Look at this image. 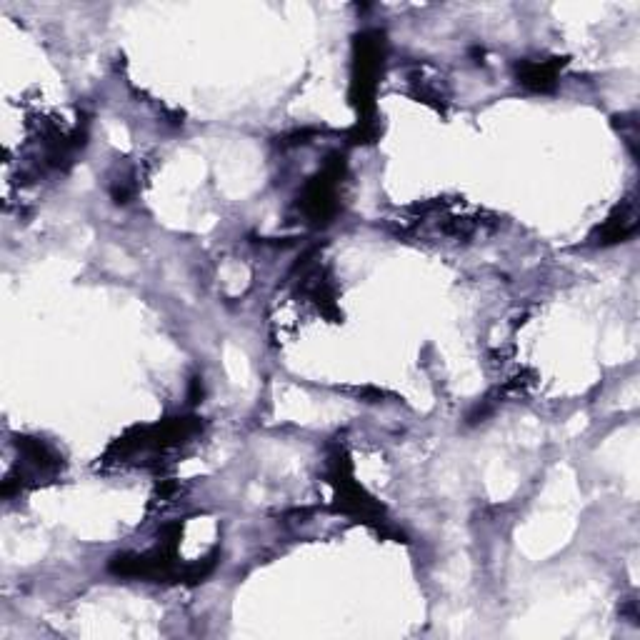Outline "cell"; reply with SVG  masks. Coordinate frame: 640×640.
Wrapping results in <instances>:
<instances>
[{
  "mask_svg": "<svg viewBox=\"0 0 640 640\" xmlns=\"http://www.w3.org/2000/svg\"><path fill=\"white\" fill-rule=\"evenodd\" d=\"M385 60V38L380 30H363L355 35L353 43V83H350V103L358 110L355 128L378 130L373 125L375 88Z\"/></svg>",
  "mask_w": 640,
  "mask_h": 640,
  "instance_id": "cell-1",
  "label": "cell"
},
{
  "mask_svg": "<svg viewBox=\"0 0 640 640\" xmlns=\"http://www.w3.org/2000/svg\"><path fill=\"white\" fill-rule=\"evenodd\" d=\"M345 163L340 155H333L323 165L318 175L305 183L303 195H300V208L313 223H328L338 210V185L343 180Z\"/></svg>",
  "mask_w": 640,
  "mask_h": 640,
  "instance_id": "cell-2",
  "label": "cell"
},
{
  "mask_svg": "<svg viewBox=\"0 0 640 640\" xmlns=\"http://www.w3.org/2000/svg\"><path fill=\"white\" fill-rule=\"evenodd\" d=\"M563 68V60H523L515 65L518 83L525 85L533 93H550L558 85V73Z\"/></svg>",
  "mask_w": 640,
  "mask_h": 640,
  "instance_id": "cell-3",
  "label": "cell"
},
{
  "mask_svg": "<svg viewBox=\"0 0 640 640\" xmlns=\"http://www.w3.org/2000/svg\"><path fill=\"white\" fill-rule=\"evenodd\" d=\"M15 448L20 450L25 465H28L35 475H55L63 468V458H60L45 440L18 435V438H15Z\"/></svg>",
  "mask_w": 640,
  "mask_h": 640,
  "instance_id": "cell-4",
  "label": "cell"
},
{
  "mask_svg": "<svg viewBox=\"0 0 640 640\" xmlns=\"http://www.w3.org/2000/svg\"><path fill=\"white\" fill-rule=\"evenodd\" d=\"M638 228V213H635V203H625L623 208L615 210L608 220L598 228V245H613L620 240L630 238Z\"/></svg>",
  "mask_w": 640,
  "mask_h": 640,
  "instance_id": "cell-5",
  "label": "cell"
}]
</instances>
